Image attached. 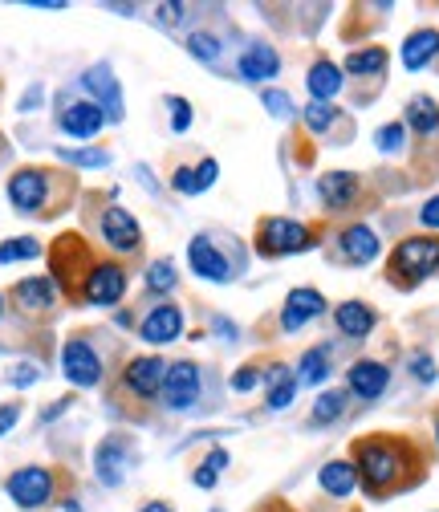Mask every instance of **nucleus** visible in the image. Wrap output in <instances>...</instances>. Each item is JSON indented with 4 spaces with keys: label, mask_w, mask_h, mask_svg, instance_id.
Listing matches in <instances>:
<instances>
[{
    "label": "nucleus",
    "mask_w": 439,
    "mask_h": 512,
    "mask_svg": "<svg viewBox=\"0 0 439 512\" xmlns=\"http://www.w3.org/2000/svg\"><path fill=\"white\" fill-rule=\"evenodd\" d=\"M358 476L370 484V492H383L407 472V447L399 439H362L358 443Z\"/></svg>",
    "instance_id": "nucleus-1"
},
{
    "label": "nucleus",
    "mask_w": 439,
    "mask_h": 512,
    "mask_svg": "<svg viewBox=\"0 0 439 512\" xmlns=\"http://www.w3.org/2000/svg\"><path fill=\"white\" fill-rule=\"evenodd\" d=\"M435 269H439V240H431V236H411L391 256V277L403 285H419Z\"/></svg>",
    "instance_id": "nucleus-2"
},
{
    "label": "nucleus",
    "mask_w": 439,
    "mask_h": 512,
    "mask_svg": "<svg viewBox=\"0 0 439 512\" xmlns=\"http://www.w3.org/2000/svg\"><path fill=\"white\" fill-rule=\"evenodd\" d=\"M257 244L265 256H289V252H305L313 244V232L297 220H285V216H269L257 232Z\"/></svg>",
    "instance_id": "nucleus-3"
},
{
    "label": "nucleus",
    "mask_w": 439,
    "mask_h": 512,
    "mask_svg": "<svg viewBox=\"0 0 439 512\" xmlns=\"http://www.w3.org/2000/svg\"><path fill=\"white\" fill-rule=\"evenodd\" d=\"M159 395H163L167 411H192L200 403V366L196 362H171Z\"/></svg>",
    "instance_id": "nucleus-4"
},
{
    "label": "nucleus",
    "mask_w": 439,
    "mask_h": 512,
    "mask_svg": "<svg viewBox=\"0 0 439 512\" xmlns=\"http://www.w3.org/2000/svg\"><path fill=\"white\" fill-rule=\"evenodd\" d=\"M82 86H86V94L98 98V110L106 114V122H122V118H127V106H122L118 78H114V70L106 66V61H98V66H90V70L82 74Z\"/></svg>",
    "instance_id": "nucleus-5"
},
{
    "label": "nucleus",
    "mask_w": 439,
    "mask_h": 512,
    "mask_svg": "<svg viewBox=\"0 0 439 512\" xmlns=\"http://www.w3.org/2000/svg\"><path fill=\"white\" fill-rule=\"evenodd\" d=\"M9 200L17 212H41L49 200V175L41 167H21L9 179Z\"/></svg>",
    "instance_id": "nucleus-6"
},
{
    "label": "nucleus",
    "mask_w": 439,
    "mask_h": 512,
    "mask_svg": "<svg viewBox=\"0 0 439 512\" xmlns=\"http://www.w3.org/2000/svg\"><path fill=\"white\" fill-rule=\"evenodd\" d=\"M61 370H66L74 387H98L102 382V358L94 354V346H86L78 338L66 342V350H61Z\"/></svg>",
    "instance_id": "nucleus-7"
},
{
    "label": "nucleus",
    "mask_w": 439,
    "mask_h": 512,
    "mask_svg": "<svg viewBox=\"0 0 439 512\" xmlns=\"http://www.w3.org/2000/svg\"><path fill=\"white\" fill-rule=\"evenodd\" d=\"M127 468H131V452H127V443H122L118 435L102 439L98 443V452H94V472L106 488H118L122 480H127Z\"/></svg>",
    "instance_id": "nucleus-8"
},
{
    "label": "nucleus",
    "mask_w": 439,
    "mask_h": 512,
    "mask_svg": "<svg viewBox=\"0 0 439 512\" xmlns=\"http://www.w3.org/2000/svg\"><path fill=\"white\" fill-rule=\"evenodd\" d=\"M9 496L21 508H41L53 496V476L45 468H21V472L9 476Z\"/></svg>",
    "instance_id": "nucleus-9"
},
{
    "label": "nucleus",
    "mask_w": 439,
    "mask_h": 512,
    "mask_svg": "<svg viewBox=\"0 0 439 512\" xmlns=\"http://www.w3.org/2000/svg\"><path fill=\"white\" fill-rule=\"evenodd\" d=\"M102 236H106V244L114 252H135L143 244V228H139V220L127 208H110L102 216Z\"/></svg>",
    "instance_id": "nucleus-10"
},
{
    "label": "nucleus",
    "mask_w": 439,
    "mask_h": 512,
    "mask_svg": "<svg viewBox=\"0 0 439 512\" xmlns=\"http://www.w3.org/2000/svg\"><path fill=\"white\" fill-rule=\"evenodd\" d=\"M187 265H192V273L196 277H204V281H216V285H224L228 281V261H224V252L220 248H212V240L208 236H196L192 244H187Z\"/></svg>",
    "instance_id": "nucleus-11"
},
{
    "label": "nucleus",
    "mask_w": 439,
    "mask_h": 512,
    "mask_svg": "<svg viewBox=\"0 0 439 512\" xmlns=\"http://www.w3.org/2000/svg\"><path fill=\"white\" fill-rule=\"evenodd\" d=\"M127 387H131V395H139V399H155L159 391H163V378H167V362L163 358H155V354H147V358H135L131 366H127Z\"/></svg>",
    "instance_id": "nucleus-12"
},
{
    "label": "nucleus",
    "mask_w": 439,
    "mask_h": 512,
    "mask_svg": "<svg viewBox=\"0 0 439 512\" xmlns=\"http://www.w3.org/2000/svg\"><path fill=\"white\" fill-rule=\"evenodd\" d=\"M122 293H127V273L118 265H94L90 277H86V301L90 305H114Z\"/></svg>",
    "instance_id": "nucleus-13"
},
{
    "label": "nucleus",
    "mask_w": 439,
    "mask_h": 512,
    "mask_svg": "<svg viewBox=\"0 0 439 512\" xmlns=\"http://www.w3.org/2000/svg\"><path fill=\"white\" fill-rule=\"evenodd\" d=\"M139 334H143V342H151V346H167V342H175L179 334H183V313L175 309V305H155L143 322H139Z\"/></svg>",
    "instance_id": "nucleus-14"
},
{
    "label": "nucleus",
    "mask_w": 439,
    "mask_h": 512,
    "mask_svg": "<svg viewBox=\"0 0 439 512\" xmlns=\"http://www.w3.org/2000/svg\"><path fill=\"white\" fill-rule=\"evenodd\" d=\"M322 313H326V297H322L318 289H293V293L285 297L281 326L293 334V330H301L305 322H313V317H322Z\"/></svg>",
    "instance_id": "nucleus-15"
},
{
    "label": "nucleus",
    "mask_w": 439,
    "mask_h": 512,
    "mask_svg": "<svg viewBox=\"0 0 439 512\" xmlns=\"http://www.w3.org/2000/svg\"><path fill=\"white\" fill-rule=\"evenodd\" d=\"M61 131H66L70 139H94L102 126H106V114L98 110V102H74L61 110Z\"/></svg>",
    "instance_id": "nucleus-16"
},
{
    "label": "nucleus",
    "mask_w": 439,
    "mask_h": 512,
    "mask_svg": "<svg viewBox=\"0 0 439 512\" xmlns=\"http://www.w3.org/2000/svg\"><path fill=\"white\" fill-rule=\"evenodd\" d=\"M387 382H391V370H387L383 362L362 358V362L350 366V391H354L358 399H379V395L387 391Z\"/></svg>",
    "instance_id": "nucleus-17"
},
{
    "label": "nucleus",
    "mask_w": 439,
    "mask_h": 512,
    "mask_svg": "<svg viewBox=\"0 0 439 512\" xmlns=\"http://www.w3.org/2000/svg\"><path fill=\"white\" fill-rule=\"evenodd\" d=\"M281 74V57L269 45H248V53H240V78L244 82H269Z\"/></svg>",
    "instance_id": "nucleus-18"
},
{
    "label": "nucleus",
    "mask_w": 439,
    "mask_h": 512,
    "mask_svg": "<svg viewBox=\"0 0 439 512\" xmlns=\"http://www.w3.org/2000/svg\"><path fill=\"white\" fill-rule=\"evenodd\" d=\"M318 196L326 200V208H350L358 196V175L350 171H330L318 179Z\"/></svg>",
    "instance_id": "nucleus-19"
},
{
    "label": "nucleus",
    "mask_w": 439,
    "mask_h": 512,
    "mask_svg": "<svg viewBox=\"0 0 439 512\" xmlns=\"http://www.w3.org/2000/svg\"><path fill=\"white\" fill-rule=\"evenodd\" d=\"M342 252L350 265H370L374 256H379V236H374L366 224H354L342 232Z\"/></svg>",
    "instance_id": "nucleus-20"
},
{
    "label": "nucleus",
    "mask_w": 439,
    "mask_h": 512,
    "mask_svg": "<svg viewBox=\"0 0 439 512\" xmlns=\"http://www.w3.org/2000/svg\"><path fill=\"white\" fill-rule=\"evenodd\" d=\"M334 322H338V330H342L346 338H366V334L374 330V309L362 305V301H342V305L334 309Z\"/></svg>",
    "instance_id": "nucleus-21"
},
{
    "label": "nucleus",
    "mask_w": 439,
    "mask_h": 512,
    "mask_svg": "<svg viewBox=\"0 0 439 512\" xmlns=\"http://www.w3.org/2000/svg\"><path fill=\"white\" fill-rule=\"evenodd\" d=\"M435 53H439V33H435V29H415V33L403 41V66H407V70H423Z\"/></svg>",
    "instance_id": "nucleus-22"
},
{
    "label": "nucleus",
    "mask_w": 439,
    "mask_h": 512,
    "mask_svg": "<svg viewBox=\"0 0 439 512\" xmlns=\"http://www.w3.org/2000/svg\"><path fill=\"white\" fill-rule=\"evenodd\" d=\"M305 86H309L313 102H330V98H334V94L342 90V70L334 66V61H318V66L309 70Z\"/></svg>",
    "instance_id": "nucleus-23"
},
{
    "label": "nucleus",
    "mask_w": 439,
    "mask_h": 512,
    "mask_svg": "<svg viewBox=\"0 0 439 512\" xmlns=\"http://www.w3.org/2000/svg\"><path fill=\"white\" fill-rule=\"evenodd\" d=\"M318 480H322V488H326L330 496H350V492L358 488V468L346 464V460H330Z\"/></svg>",
    "instance_id": "nucleus-24"
},
{
    "label": "nucleus",
    "mask_w": 439,
    "mask_h": 512,
    "mask_svg": "<svg viewBox=\"0 0 439 512\" xmlns=\"http://www.w3.org/2000/svg\"><path fill=\"white\" fill-rule=\"evenodd\" d=\"M17 301H21L25 309H49V305L57 301V289H53L49 277H29V281L17 285Z\"/></svg>",
    "instance_id": "nucleus-25"
},
{
    "label": "nucleus",
    "mask_w": 439,
    "mask_h": 512,
    "mask_svg": "<svg viewBox=\"0 0 439 512\" xmlns=\"http://www.w3.org/2000/svg\"><path fill=\"white\" fill-rule=\"evenodd\" d=\"M407 122L415 126L419 135H431V131H439V106L427 94H419V98L407 102Z\"/></svg>",
    "instance_id": "nucleus-26"
},
{
    "label": "nucleus",
    "mask_w": 439,
    "mask_h": 512,
    "mask_svg": "<svg viewBox=\"0 0 439 512\" xmlns=\"http://www.w3.org/2000/svg\"><path fill=\"white\" fill-rule=\"evenodd\" d=\"M297 378L309 382V387L326 382V378H330V354H326V350H305V354H301V366H297Z\"/></svg>",
    "instance_id": "nucleus-27"
},
{
    "label": "nucleus",
    "mask_w": 439,
    "mask_h": 512,
    "mask_svg": "<svg viewBox=\"0 0 439 512\" xmlns=\"http://www.w3.org/2000/svg\"><path fill=\"white\" fill-rule=\"evenodd\" d=\"M346 70H350V74H383V70H387V49L370 45V49L350 53V57H346Z\"/></svg>",
    "instance_id": "nucleus-28"
},
{
    "label": "nucleus",
    "mask_w": 439,
    "mask_h": 512,
    "mask_svg": "<svg viewBox=\"0 0 439 512\" xmlns=\"http://www.w3.org/2000/svg\"><path fill=\"white\" fill-rule=\"evenodd\" d=\"M269 382H273V391H269V411H285V407L293 403V395H297V378H293L289 370L277 366Z\"/></svg>",
    "instance_id": "nucleus-29"
},
{
    "label": "nucleus",
    "mask_w": 439,
    "mask_h": 512,
    "mask_svg": "<svg viewBox=\"0 0 439 512\" xmlns=\"http://www.w3.org/2000/svg\"><path fill=\"white\" fill-rule=\"evenodd\" d=\"M41 256V244L33 236H17V240H5L0 244V265H13V261H33Z\"/></svg>",
    "instance_id": "nucleus-30"
},
{
    "label": "nucleus",
    "mask_w": 439,
    "mask_h": 512,
    "mask_svg": "<svg viewBox=\"0 0 439 512\" xmlns=\"http://www.w3.org/2000/svg\"><path fill=\"white\" fill-rule=\"evenodd\" d=\"M57 155L66 159V163H74V167H106L110 163V151L106 147H57Z\"/></svg>",
    "instance_id": "nucleus-31"
},
{
    "label": "nucleus",
    "mask_w": 439,
    "mask_h": 512,
    "mask_svg": "<svg viewBox=\"0 0 439 512\" xmlns=\"http://www.w3.org/2000/svg\"><path fill=\"white\" fill-rule=\"evenodd\" d=\"M346 411V395L342 391H326L318 403H313V423H338Z\"/></svg>",
    "instance_id": "nucleus-32"
},
{
    "label": "nucleus",
    "mask_w": 439,
    "mask_h": 512,
    "mask_svg": "<svg viewBox=\"0 0 439 512\" xmlns=\"http://www.w3.org/2000/svg\"><path fill=\"white\" fill-rule=\"evenodd\" d=\"M403 143H407V126H403V122H387V126H379V131H374V147H379L383 155L403 151Z\"/></svg>",
    "instance_id": "nucleus-33"
},
{
    "label": "nucleus",
    "mask_w": 439,
    "mask_h": 512,
    "mask_svg": "<svg viewBox=\"0 0 439 512\" xmlns=\"http://www.w3.org/2000/svg\"><path fill=\"white\" fill-rule=\"evenodd\" d=\"M224 468H228V452H224V447H216V452L196 468V488H216Z\"/></svg>",
    "instance_id": "nucleus-34"
},
{
    "label": "nucleus",
    "mask_w": 439,
    "mask_h": 512,
    "mask_svg": "<svg viewBox=\"0 0 439 512\" xmlns=\"http://www.w3.org/2000/svg\"><path fill=\"white\" fill-rule=\"evenodd\" d=\"M175 285H179V277H175V265L167 261V256L147 269V289H151V293H171Z\"/></svg>",
    "instance_id": "nucleus-35"
},
{
    "label": "nucleus",
    "mask_w": 439,
    "mask_h": 512,
    "mask_svg": "<svg viewBox=\"0 0 439 512\" xmlns=\"http://www.w3.org/2000/svg\"><path fill=\"white\" fill-rule=\"evenodd\" d=\"M334 118H338V110L330 106V102H309L305 106V126H309V131H330V126H334Z\"/></svg>",
    "instance_id": "nucleus-36"
},
{
    "label": "nucleus",
    "mask_w": 439,
    "mask_h": 512,
    "mask_svg": "<svg viewBox=\"0 0 439 512\" xmlns=\"http://www.w3.org/2000/svg\"><path fill=\"white\" fill-rule=\"evenodd\" d=\"M261 102H265V110H269L273 118H281V122H289V118L297 114V110H293V98H289L285 90H265Z\"/></svg>",
    "instance_id": "nucleus-37"
},
{
    "label": "nucleus",
    "mask_w": 439,
    "mask_h": 512,
    "mask_svg": "<svg viewBox=\"0 0 439 512\" xmlns=\"http://www.w3.org/2000/svg\"><path fill=\"white\" fill-rule=\"evenodd\" d=\"M187 49H192L200 61H216L220 57V41L208 37V33H192V37H187Z\"/></svg>",
    "instance_id": "nucleus-38"
},
{
    "label": "nucleus",
    "mask_w": 439,
    "mask_h": 512,
    "mask_svg": "<svg viewBox=\"0 0 439 512\" xmlns=\"http://www.w3.org/2000/svg\"><path fill=\"white\" fill-rule=\"evenodd\" d=\"M167 106H171V131L183 135L187 126H192V106H187L183 98H167Z\"/></svg>",
    "instance_id": "nucleus-39"
},
{
    "label": "nucleus",
    "mask_w": 439,
    "mask_h": 512,
    "mask_svg": "<svg viewBox=\"0 0 439 512\" xmlns=\"http://www.w3.org/2000/svg\"><path fill=\"white\" fill-rule=\"evenodd\" d=\"M41 378V370L33 366V362H17L13 370H9V382H13V387L17 391H25V387H33V382Z\"/></svg>",
    "instance_id": "nucleus-40"
},
{
    "label": "nucleus",
    "mask_w": 439,
    "mask_h": 512,
    "mask_svg": "<svg viewBox=\"0 0 439 512\" xmlns=\"http://www.w3.org/2000/svg\"><path fill=\"white\" fill-rule=\"evenodd\" d=\"M261 382V370L257 366H244V370H236V378H232V391H253Z\"/></svg>",
    "instance_id": "nucleus-41"
},
{
    "label": "nucleus",
    "mask_w": 439,
    "mask_h": 512,
    "mask_svg": "<svg viewBox=\"0 0 439 512\" xmlns=\"http://www.w3.org/2000/svg\"><path fill=\"white\" fill-rule=\"evenodd\" d=\"M216 175H220V163H216V159H204V163L196 167V187L208 191V187L216 183Z\"/></svg>",
    "instance_id": "nucleus-42"
},
{
    "label": "nucleus",
    "mask_w": 439,
    "mask_h": 512,
    "mask_svg": "<svg viewBox=\"0 0 439 512\" xmlns=\"http://www.w3.org/2000/svg\"><path fill=\"white\" fill-rule=\"evenodd\" d=\"M411 374H415L419 382H435V362H431L427 354H411Z\"/></svg>",
    "instance_id": "nucleus-43"
},
{
    "label": "nucleus",
    "mask_w": 439,
    "mask_h": 512,
    "mask_svg": "<svg viewBox=\"0 0 439 512\" xmlns=\"http://www.w3.org/2000/svg\"><path fill=\"white\" fill-rule=\"evenodd\" d=\"M175 191H183V196H200V187H196V171H179L175 175Z\"/></svg>",
    "instance_id": "nucleus-44"
},
{
    "label": "nucleus",
    "mask_w": 439,
    "mask_h": 512,
    "mask_svg": "<svg viewBox=\"0 0 439 512\" xmlns=\"http://www.w3.org/2000/svg\"><path fill=\"white\" fill-rule=\"evenodd\" d=\"M17 419H21V411L13 403H0V435H9L17 427Z\"/></svg>",
    "instance_id": "nucleus-45"
},
{
    "label": "nucleus",
    "mask_w": 439,
    "mask_h": 512,
    "mask_svg": "<svg viewBox=\"0 0 439 512\" xmlns=\"http://www.w3.org/2000/svg\"><path fill=\"white\" fill-rule=\"evenodd\" d=\"M419 224H423V228H439V196L423 204V212H419Z\"/></svg>",
    "instance_id": "nucleus-46"
},
{
    "label": "nucleus",
    "mask_w": 439,
    "mask_h": 512,
    "mask_svg": "<svg viewBox=\"0 0 439 512\" xmlns=\"http://www.w3.org/2000/svg\"><path fill=\"white\" fill-rule=\"evenodd\" d=\"M212 326H216V334H224L228 342L236 338V326H232V322H224V317H216V322H212Z\"/></svg>",
    "instance_id": "nucleus-47"
},
{
    "label": "nucleus",
    "mask_w": 439,
    "mask_h": 512,
    "mask_svg": "<svg viewBox=\"0 0 439 512\" xmlns=\"http://www.w3.org/2000/svg\"><path fill=\"white\" fill-rule=\"evenodd\" d=\"M159 17H163V25H175V17H179V5H163V9H159Z\"/></svg>",
    "instance_id": "nucleus-48"
},
{
    "label": "nucleus",
    "mask_w": 439,
    "mask_h": 512,
    "mask_svg": "<svg viewBox=\"0 0 439 512\" xmlns=\"http://www.w3.org/2000/svg\"><path fill=\"white\" fill-rule=\"evenodd\" d=\"M37 102H41V90H29V94H25V98H21V110H33V106H37Z\"/></svg>",
    "instance_id": "nucleus-49"
},
{
    "label": "nucleus",
    "mask_w": 439,
    "mask_h": 512,
    "mask_svg": "<svg viewBox=\"0 0 439 512\" xmlns=\"http://www.w3.org/2000/svg\"><path fill=\"white\" fill-rule=\"evenodd\" d=\"M139 512H171V508H167V504H163V500H151V504H143V508H139Z\"/></svg>",
    "instance_id": "nucleus-50"
},
{
    "label": "nucleus",
    "mask_w": 439,
    "mask_h": 512,
    "mask_svg": "<svg viewBox=\"0 0 439 512\" xmlns=\"http://www.w3.org/2000/svg\"><path fill=\"white\" fill-rule=\"evenodd\" d=\"M435 439H439V423H435Z\"/></svg>",
    "instance_id": "nucleus-51"
},
{
    "label": "nucleus",
    "mask_w": 439,
    "mask_h": 512,
    "mask_svg": "<svg viewBox=\"0 0 439 512\" xmlns=\"http://www.w3.org/2000/svg\"><path fill=\"white\" fill-rule=\"evenodd\" d=\"M0 309H5V297H0Z\"/></svg>",
    "instance_id": "nucleus-52"
}]
</instances>
